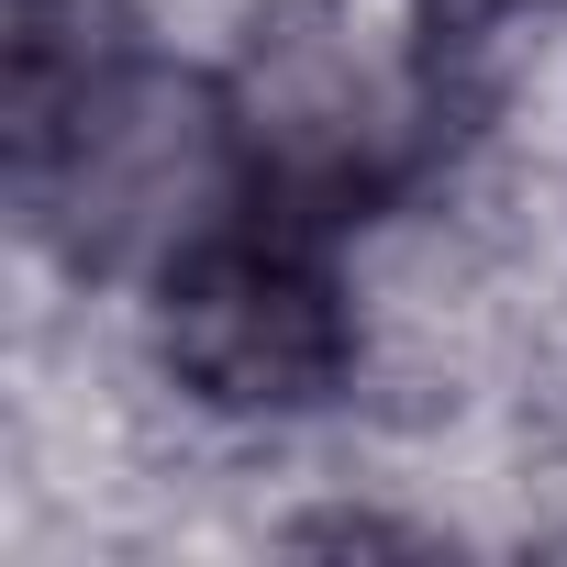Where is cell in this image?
Here are the masks:
<instances>
[{
    "mask_svg": "<svg viewBox=\"0 0 567 567\" xmlns=\"http://www.w3.org/2000/svg\"><path fill=\"white\" fill-rule=\"evenodd\" d=\"M501 12H523V0H423V23H434L445 45H456V34H489Z\"/></svg>",
    "mask_w": 567,
    "mask_h": 567,
    "instance_id": "2",
    "label": "cell"
},
{
    "mask_svg": "<svg viewBox=\"0 0 567 567\" xmlns=\"http://www.w3.org/2000/svg\"><path fill=\"white\" fill-rule=\"evenodd\" d=\"M334 212L223 189L167 256H156V346L189 401L212 412H323L357 368V301Z\"/></svg>",
    "mask_w": 567,
    "mask_h": 567,
    "instance_id": "1",
    "label": "cell"
}]
</instances>
